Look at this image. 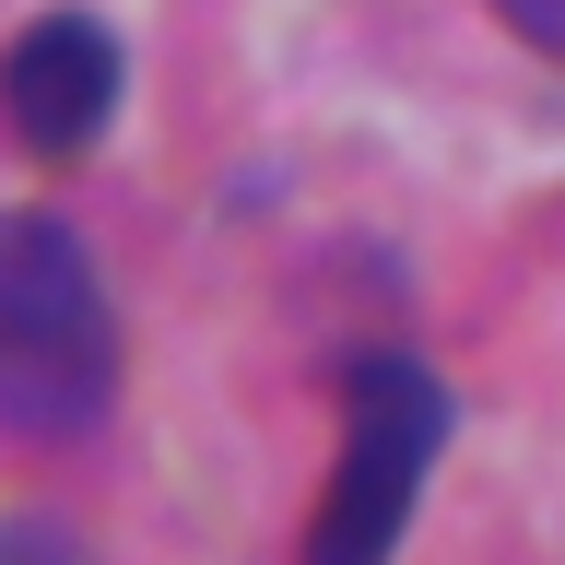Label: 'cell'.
I'll return each instance as SVG.
<instances>
[{"instance_id": "obj_1", "label": "cell", "mask_w": 565, "mask_h": 565, "mask_svg": "<svg viewBox=\"0 0 565 565\" xmlns=\"http://www.w3.org/2000/svg\"><path fill=\"white\" fill-rule=\"evenodd\" d=\"M118 401V307L60 212H0V448H71Z\"/></svg>"}, {"instance_id": "obj_2", "label": "cell", "mask_w": 565, "mask_h": 565, "mask_svg": "<svg viewBox=\"0 0 565 565\" xmlns=\"http://www.w3.org/2000/svg\"><path fill=\"white\" fill-rule=\"evenodd\" d=\"M448 448V388L424 377L413 353H365L342 365V471H330V507L307 519L318 565H365L413 530L424 459Z\"/></svg>"}, {"instance_id": "obj_3", "label": "cell", "mask_w": 565, "mask_h": 565, "mask_svg": "<svg viewBox=\"0 0 565 565\" xmlns=\"http://www.w3.org/2000/svg\"><path fill=\"white\" fill-rule=\"evenodd\" d=\"M118 95H130V60H118V35L95 12H35L0 47V130L24 141L35 166H60V177L106 141Z\"/></svg>"}, {"instance_id": "obj_4", "label": "cell", "mask_w": 565, "mask_h": 565, "mask_svg": "<svg viewBox=\"0 0 565 565\" xmlns=\"http://www.w3.org/2000/svg\"><path fill=\"white\" fill-rule=\"evenodd\" d=\"M494 24L519 47H542V60H565V0H494Z\"/></svg>"}]
</instances>
